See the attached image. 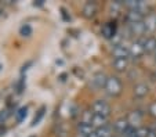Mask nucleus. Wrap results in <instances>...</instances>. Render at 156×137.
<instances>
[{
  "mask_svg": "<svg viewBox=\"0 0 156 137\" xmlns=\"http://www.w3.org/2000/svg\"><path fill=\"white\" fill-rule=\"evenodd\" d=\"M105 90L109 96H118L122 92V82L116 76H109L105 85Z\"/></svg>",
  "mask_w": 156,
  "mask_h": 137,
  "instance_id": "obj_1",
  "label": "nucleus"
},
{
  "mask_svg": "<svg viewBox=\"0 0 156 137\" xmlns=\"http://www.w3.org/2000/svg\"><path fill=\"white\" fill-rule=\"evenodd\" d=\"M93 112L97 114V115H102L108 118L109 114H111V107L108 105V103L104 101V100H97V101L93 103Z\"/></svg>",
  "mask_w": 156,
  "mask_h": 137,
  "instance_id": "obj_2",
  "label": "nucleus"
},
{
  "mask_svg": "<svg viewBox=\"0 0 156 137\" xmlns=\"http://www.w3.org/2000/svg\"><path fill=\"white\" fill-rule=\"evenodd\" d=\"M145 53L144 50V40H137L130 46V56L134 58H138Z\"/></svg>",
  "mask_w": 156,
  "mask_h": 137,
  "instance_id": "obj_3",
  "label": "nucleus"
},
{
  "mask_svg": "<svg viewBox=\"0 0 156 137\" xmlns=\"http://www.w3.org/2000/svg\"><path fill=\"white\" fill-rule=\"evenodd\" d=\"M112 56L115 58H127L130 56V47L124 45H115L112 50Z\"/></svg>",
  "mask_w": 156,
  "mask_h": 137,
  "instance_id": "obj_4",
  "label": "nucleus"
},
{
  "mask_svg": "<svg viewBox=\"0 0 156 137\" xmlns=\"http://www.w3.org/2000/svg\"><path fill=\"white\" fill-rule=\"evenodd\" d=\"M145 32L152 33L156 31V14H148L144 20Z\"/></svg>",
  "mask_w": 156,
  "mask_h": 137,
  "instance_id": "obj_5",
  "label": "nucleus"
},
{
  "mask_svg": "<svg viewBox=\"0 0 156 137\" xmlns=\"http://www.w3.org/2000/svg\"><path fill=\"white\" fill-rule=\"evenodd\" d=\"M127 121H129V125L130 128H136V126H138L140 128V123L142 122V115L138 112V111H133V112L129 114V116H127Z\"/></svg>",
  "mask_w": 156,
  "mask_h": 137,
  "instance_id": "obj_6",
  "label": "nucleus"
},
{
  "mask_svg": "<svg viewBox=\"0 0 156 137\" xmlns=\"http://www.w3.org/2000/svg\"><path fill=\"white\" fill-rule=\"evenodd\" d=\"M106 81H108V78L105 76L104 74H95L94 76H93L91 79V83L94 87H97V89H105V85H106Z\"/></svg>",
  "mask_w": 156,
  "mask_h": 137,
  "instance_id": "obj_7",
  "label": "nucleus"
},
{
  "mask_svg": "<svg viewBox=\"0 0 156 137\" xmlns=\"http://www.w3.org/2000/svg\"><path fill=\"white\" fill-rule=\"evenodd\" d=\"M91 125H93V128H94L95 130H97V129H101V128H105V126H108V118H106V116L94 114L93 121H91Z\"/></svg>",
  "mask_w": 156,
  "mask_h": 137,
  "instance_id": "obj_8",
  "label": "nucleus"
},
{
  "mask_svg": "<svg viewBox=\"0 0 156 137\" xmlns=\"http://www.w3.org/2000/svg\"><path fill=\"white\" fill-rule=\"evenodd\" d=\"M113 128H115L116 132L124 134L130 129V125H129V121H127V118H119V119L116 121L115 123H113Z\"/></svg>",
  "mask_w": 156,
  "mask_h": 137,
  "instance_id": "obj_9",
  "label": "nucleus"
},
{
  "mask_svg": "<svg viewBox=\"0 0 156 137\" xmlns=\"http://www.w3.org/2000/svg\"><path fill=\"white\" fill-rule=\"evenodd\" d=\"M149 93V87L145 83H138L134 86V96L137 99H144L145 96Z\"/></svg>",
  "mask_w": 156,
  "mask_h": 137,
  "instance_id": "obj_10",
  "label": "nucleus"
},
{
  "mask_svg": "<svg viewBox=\"0 0 156 137\" xmlns=\"http://www.w3.org/2000/svg\"><path fill=\"white\" fill-rule=\"evenodd\" d=\"M94 132L95 130H94V128H93V125H90V123L80 122V125H79V133H80V136L88 137V136H91Z\"/></svg>",
  "mask_w": 156,
  "mask_h": 137,
  "instance_id": "obj_11",
  "label": "nucleus"
},
{
  "mask_svg": "<svg viewBox=\"0 0 156 137\" xmlns=\"http://www.w3.org/2000/svg\"><path fill=\"white\" fill-rule=\"evenodd\" d=\"M129 65V60L127 58H115L113 60V68L119 72H124Z\"/></svg>",
  "mask_w": 156,
  "mask_h": 137,
  "instance_id": "obj_12",
  "label": "nucleus"
},
{
  "mask_svg": "<svg viewBox=\"0 0 156 137\" xmlns=\"http://www.w3.org/2000/svg\"><path fill=\"white\" fill-rule=\"evenodd\" d=\"M144 50L147 53H156V38H148L144 40Z\"/></svg>",
  "mask_w": 156,
  "mask_h": 137,
  "instance_id": "obj_13",
  "label": "nucleus"
},
{
  "mask_svg": "<svg viewBox=\"0 0 156 137\" xmlns=\"http://www.w3.org/2000/svg\"><path fill=\"white\" fill-rule=\"evenodd\" d=\"M130 31L134 35H144L145 33V25L142 22H136V24H130Z\"/></svg>",
  "mask_w": 156,
  "mask_h": 137,
  "instance_id": "obj_14",
  "label": "nucleus"
},
{
  "mask_svg": "<svg viewBox=\"0 0 156 137\" xmlns=\"http://www.w3.org/2000/svg\"><path fill=\"white\" fill-rule=\"evenodd\" d=\"M130 24H136V22H142V14L138 11V10H131L127 15Z\"/></svg>",
  "mask_w": 156,
  "mask_h": 137,
  "instance_id": "obj_15",
  "label": "nucleus"
},
{
  "mask_svg": "<svg viewBox=\"0 0 156 137\" xmlns=\"http://www.w3.org/2000/svg\"><path fill=\"white\" fill-rule=\"evenodd\" d=\"M83 13H84V15L87 18H91L95 14V6L93 3H87L84 6V9H83Z\"/></svg>",
  "mask_w": 156,
  "mask_h": 137,
  "instance_id": "obj_16",
  "label": "nucleus"
},
{
  "mask_svg": "<svg viewBox=\"0 0 156 137\" xmlns=\"http://www.w3.org/2000/svg\"><path fill=\"white\" fill-rule=\"evenodd\" d=\"M95 132H97L98 137H111V136H112V130L109 129V126H105V128L97 129Z\"/></svg>",
  "mask_w": 156,
  "mask_h": 137,
  "instance_id": "obj_17",
  "label": "nucleus"
},
{
  "mask_svg": "<svg viewBox=\"0 0 156 137\" xmlns=\"http://www.w3.org/2000/svg\"><path fill=\"white\" fill-rule=\"evenodd\" d=\"M149 134V129L144 128V126H140L136 129V137H148Z\"/></svg>",
  "mask_w": 156,
  "mask_h": 137,
  "instance_id": "obj_18",
  "label": "nucleus"
},
{
  "mask_svg": "<svg viewBox=\"0 0 156 137\" xmlns=\"http://www.w3.org/2000/svg\"><path fill=\"white\" fill-rule=\"evenodd\" d=\"M93 116H94V112H90V111H86V112H83L82 122H83V123H90V125H91Z\"/></svg>",
  "mask_w": 156,
  "mask_h": 137,
  "instance_id": "obj_19",
  "label": "nucleus"
},
{
  "mask_svg": "<svg viewBox=\"0 0 156 137\" xmlns=\"http://www.w3.org/2000/svg\"><path fill=\"white\" fill-rule=\"evenodd\" d=\"M148 112H149V115L152 116V118H156V101L151 103L149 107H148Z\"/></svg>",
  "mask_w": 156,
  "mask_h": 137,
  "instance_id": "obj_20",
  "label": "nucleus"
},
{
  "mask_svg": "<svg viewBox=\"0 0 156 137\" xmlns=\"http://www.w3.org/2000/svg\"><path fill=\"white\" fill-rule=\"evenodd\" d=\"M102 32H104V35H105L106 38H111V36L113 35V31H111V29H109V25H106V27H104Z\"/></svg>",
  "mask_w": 156,
  "mask_h": 137,
  "instance_id": "obj_21",
  "label": "nucleus"
},
{
  "mask_svg": "<svg viewBox=\"0 0 156 137\" xmlns=\"http://www.w3.org/2000/svg\"><path fill=\"white\" fill-rule=\"evenodd\" d=\"M21 33H22L24 36H28L30 33V28L28 27V25H27V27H22V28H21Z\"/></svg>",
  "mask_w": 156,
  "mask_h": 137,
  "instance_id": "obj_22",
  "label": "nucleus"
},
{
  "mask_svg": "<svg viewBox=\"0 0 156 137\" xmlns=\"http://www.w3.org/2000/svg\"><path fill=\"white\" fill-rule=\"evenodd\" d=\"M88 137H98V134H97V132H94V133L91 134V136H88Z\"/></svg>",
  "mask_w": 156,
  "mask_h": 137,
  "instance_id": "obj_23",
  "label": "nucleus"
},
{
  "mask_svg": "<svg viewBox=\"0 0 156 137\" xmlns=\"http://www.w3.org/2000/svg\"><path fill=\"white\" fill-rule=\"evenodd\" d=\"M155 60H156V58H155Z\"/></svg>",
  "mask_w": 156,
  "mask_h": 137,
  "instance_id": "obj_24",
  "label": "nucleus"
}]
</instances>
